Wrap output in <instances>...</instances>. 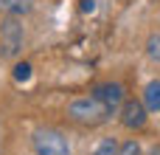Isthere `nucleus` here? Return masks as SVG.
<instances>
[{"label":"nucleus","mask_w":160,"mask_h":155,"mask_svg":"<svg viewBox=\"0 0 160 155\" xmlns=\"http://www.w3.org/2000/svg\"><path fill=\"white\" fill-rule=\"evenodd\" d=\"M68 116L76 121V124H84V127H98L104 124L112 113L107 110V104L101 99H96L93 93L90 96H82V99H73L68 104Z\"/></svg>","instance_id":"1"},{"label":"nucleus","mask_w":160,"mask_h":155,"mask_svg":"<svg viewBox=\"0 0 160 155\" xmlns=\"http://www.w3.org/2000/svg\"><path fill=\"white\" fill-rule=\"evenodd\" d=\"M22 42H25V31H22L20 17H6L0 23V56L14 59L22 51Z\"/></svg>","instance_id":"2"},{"label":"nucleus","mask_w":160,"mask_h":155,"mask_svg":"<svg viewBox=\"0 0 160 155\" xmlns=\"http://www.w3.org/2000/svg\"><path fill=\"white\" fill-rule=\"evenodd\" d=\"M31 144H34V152H37V155H70L68 138H65L59 130H51V127H39V130H34Z\"/></svg>","instance_id":"3"},{"label":"nucleus","mask_w":160,"mask_h":155,"mask_svg":"<svg viewBox=\"0 0 160 155\" xmlns=\"http://www.w3.org/2000/svg\"><path fill=\"white\" fill-rule=\"evenodd\" d=\"M121 124L127 127V130H141L143 124H146V104L143 102H138V99H127L124 104H121Z\"/></svg>","instance_id":"4"},{"label":"nucleus","mask_w":160,"mask_h":155,"mask_svg":"<svg viewBox=\"0 0 160 155\" xmlns=\"http://www.w3.org/2000/svg\"><path fill=\"white\" fill-rule=\"evenodd\" d=\"M93 96H96V99H101V102L107 104V110H110V113H118V110H121V104L127 102V99H124V88H121L118 82H104V85H98V88L93 90Z\"/></svg>","instance_id":"5"},{"label":"nucleus","mask_w":160,"mask_h":155,"mask_svg":"<svg viewBox=\"0 0 160 155\" xmlns=\"http://www.w3.org/2000/svg\"><path fill=\"white\" fill-rule=\"evenodd\" d=\"M141 102L146 104L149 113H160V79H152V82L143 88V99H141Z\"/></svg>","instance_id":"6"},{"label":"nucleus","mask_w":160,"mask_h":155,"mask_svg":"<svg viewBox=\"0 0 160 155\" xmlns=\"http://www.w3.org/2000/svg\"><path fill=\"white\" fill-rule=\"evenodd\" d=\"M0 11L6 17H22L31 11V3L28 0H0Z\"/></svg>","instance_id":"7"},{"label":"nucleus","mask_w":160,"mask_h":155,"mask_svg":"<svg viewBox=\"0 0 160 155\" xmlns=\"http://www.w3.org/2000/svg\"><path fill=\"white\" fill-rule=\"evenodd\" d=\"M118 152H121V144L115 138H101L93 150V155H118Z\"/></svg>","instance_id":"8"},{"label":"nucleus","mask_w":160,"mask_h":155,"mask_svg":"<svg viewBox=\"0 0 160 155\" xmlns=\"http://www.w3.org/2000/svg\"><path fill=\"white\" fill-rule=\"evenodd\" d=\"M146 56L152 62H160V34H152L146 40Z\"/></svg>","instance_id":"9"},{"label":"nucleus","mask_w":160,"mask_h":155,"mask_svg":"<svg viewBox=\"0 0 160 155\" xmlns=\"http://www.w3.org/2000/svg\"><path fill=\"white\" fill-rule=\"evenodd\" d=\"M14 79L17 82H28L31 79V65L28 62H17L14 65Z\"/></svg>","instance_id":"10"},{"label":"nucleus","mask_w":160,"mask_h":155,"mask_svg":"<svg viewBox=\"0 0 160 155\" xmlns=\"http://www.w3.org/2000/svg\"><path fill=\"white\" fill-rule=\"evenodd\" d=\"M118 155H143V152H141V144L132 138V141H124V144H121V152Z\"/></svg>","instance_id":"11"},{"label":"nucleus","mask_w":160,"mask_h":155,"mask_svg":"<svg viewBox=\"0 0 160 155\" xmlns=\"http://www.w3.org/2000/svg\"><path fill=\"white\" fill-rule=\"evenodd\" d=\"M82 11H84V14L96 11V0H82Z\"/></svg>","instance_id":"12"},{"label":"nucleus","mask_w":160,"mask_h":155,"mask_svg":"<svg viewBox=\"0 0 160 155\" xmlns=\"http://www.w3.org/2000/svg\"><path fill=\"white\" fill-rule=\"evenodd\" d=\"M152 155H160V150H152Z\"/></svg>","instance_id":"13"}]
</instances>
